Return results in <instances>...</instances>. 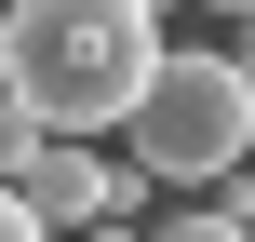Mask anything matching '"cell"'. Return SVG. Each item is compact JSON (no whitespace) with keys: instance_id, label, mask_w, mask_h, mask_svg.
Masks as SVG:
<instances>
[{"instance_id":"obj_1","label":"cell","mask_w":255,"mask_h":242,"mask_svg":"<svg viewBox=\"0 0 255 242\" xmlns=\"http://www.w3.org/2000/svg\"><path fill=\"white\" fill-rule=\"evenodd\" d=\"M148 67H161V13L148 0H13L0 13V94L67 148L121 135Z\"/></svg>"},{"instance_id":"obj_2","label":"cell","mask_w":255,"mask_h":242,"mask_svg":"<svg viewBox=\"0 0 255 242\" xmlns=\"http://www.w3.org/2000/svg\"><path fill=\"white\" fill-rule=\"evenodd\" d=\"M121 135H134V162L161 189H215V175L255 162V81L215 40H161V67H148V94H134Z\"/></svg>"},{"instance_id":"obj_3","label":"cell","mask_w":255,"mask_h":242,"mask_svg":"<svg viewBox=\"0 0 255 242\" xmlns=\"http://www.w3.org/2000/svg\"><path fill=\"white\" fill-rule=\"evenodd\" d=\"M40 148H54V135H40L13 94H0V189H27V162H40Z\"/></svg>"},{"instance_id":"obj_4","label":"cell","mask_w":255,"mask_h":242,"mask_svg":"<svg viewBox=\"0 0 255 242\" xmlns=\"http://www.w3.org/2000/svg\"><path fill=\"white\" fill-rule=\"evenodd\" d=\"M215 216H229V229H255V162H242V175H215Z\"/></svg>"},{"instance_id":"obj_5","label":"cell","mask_w":255,"mask_h":242,"mask_svg":"<svg viewBox=\"0 0 255 242\" xmlns=\"http://www.w3.org/2000/svg\"><path fill=\"white\" fill-rule=\"evenodd\" d=\"M148 242H255V229H229V216H175V229H148Z\"/></svg>"},{"instance_id":"obj_6","label":"cell","mask_w":255,"mask_h":242,"mask_svg":"<svg viewBox=\"0 0 255 242\" xmlns=\"http://www.w3.org/2000/svg\"><path fill=\"white\" fill-rule=\"evenodd\" d=\"M0 242H54L40 216H27V189H0Z\"/></svg>"},{"instance_id":"obj_7","label":"cell","mask_w":255,"mask_h":242,"mask_svg":"<svg viewBox=\"0 0 255 242\" xmlns=\"http://www.w3.org/2000/svg\"><path fill=\"white\" fill-rule=\"evenodd\" d=\"M215 54H229V67L255 81V13H229V40H215Z\"/></svg>"},{"instance_id":"obj_8","label":"cell","mask_w":255,"mask_h":242,"mask_svg":"<svg viewBox=\"0 0 255 242\" xmlns=\"http://www.w3.org/2000/svg\"><path fill=\"white\" fill-rule=\"evenodd\" d=\"M202 13H255V0H202Z\"/></svg>"},{"instance_id":"obj_9","label":"cell","mask_w":255,"mask_h":242,"mask_svg":"<svg viewBox=\"0 0 255 242\" xmlns=\"http://www.w3.org/2000/svg\"><path fill=\"white\" fill-rule=\"evenodd\" d=\"M94 242H148V229H94Z\"/></svg>"},{"instance_id":"obj_10","label":"cell","mask_w":255,"mask_h":242,"mask_svg":"<svg viewBox=\"0 0 255 242\" xmlns=\"http://www.w3.org/2000/svg\"><path fill=\"white\" fill-rule=\"evenodd\" d=\"M148 13H161V0H148Z\"/></svg>"}]
</instances>
